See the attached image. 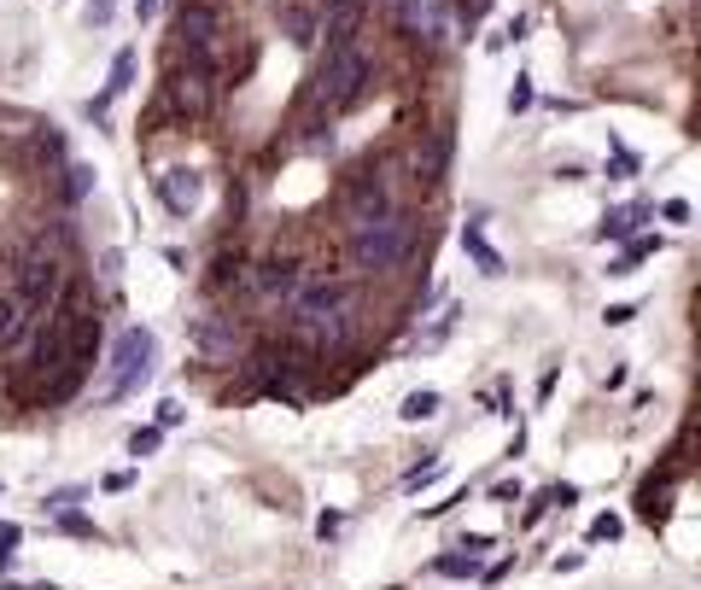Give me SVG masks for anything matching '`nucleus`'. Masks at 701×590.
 I'll use <instances>...</instances> for the list:
<instances>
[{
  "instance_id": "1",
  "label": "nucleus",
  "mask_w": 701,
  "mask_h": 590,
  "mask_svg": "<svg viewBox=\"0 0 701 590\" xmlns=\"http://www.w3.org/2000/svg\"><path fill=\"white\" fill-rule=\"evenodd\" d=\"M369 54L363 47H339V54H328V64L316 71V106L322 111H346V106H357L363 99V88H369Z\"/></svg>"
},
{
  "instance_id": "2",
  "label": "nucleus",
  "mask_w": 701,
  "mask_h": 590,
  "mask_svg": "<svg viewBox=\"0 0 701 590\" xmlns=\"http://www.w3.org/2000/svg\"><path fill=\"white\" fill-rule=\"evenodd\" d=\"M299 298V328L311 333L316 345H339L346 340V305H351V286L346 281H322L311 293H293Z\"/></svg>"
},
{
  "instance_id": "3",
  "label": "nucleus",
  "mask_w": 701,
  "mask_h": 590,
  "mask_svg": "<svg viewBox=\"0 0 701 590\" xmlns=\"http://www.w3.org/2000/svg\"><path fill=\"white\" fill-rule=\"evenodd\" d=\"M409 251V228L398 216H381V223H357L351 234V263L363 269V275H381V269H398Z\"/></svg>"
},
{
  "instance_id": "4",
  "label": "nucleus",
  "mask_w": 701,
  "mask_h": 590,
  "mask_svg": "<svg viewBox=\"0 0 701 590\" xmlns=\"http://www.w3.org/2000/svg\"><path fill=\"white\" fill-rule=\"evenodd\" d=\"M152 351H159L152 328H124V333H117L112 363H106V398H124V392H135V386L152 375Z\"/></svg>"
},
{
  "instance_id": "5",
  "label": "nucleus",
  "mask_w": 701,
  "mask_h": 590,
  "mask_svg": "<svg viewBox=\"0 0 701 590\" xmlns=\"http://www.w3.org/2000/svg\"><path fill=\"white\" fill-rule=\"evenodd\" d=\"M59 298H65V269H59V258L30 251L24 269H19V305L24 310H54Z\"/></svg>"
},
{
  "instance_id": "6",
  "label": "nucleus",
  "mask_w": 701,
  "mask_h": 590,
  "mask_svg": "<svg viewBox=\"0 0 701 590\" xmlns=\"http://www.w3.org/2000/svg\"><path fill=\"white\" fill-rule=\"evenodd\" d=\"M346 216H351V223H381V216H392V188H386L381 170H357L351 176Z\"/></svg>"
},
{
  "instance_id": "7",
  "label": "nucleus",
  "mask_w": 701,
  "mask_h": 590,
  "mask_svg": "<svg viewBox=\"0 0 701 590\" xmlns=\"http://www.w3.org/2000/svg\"><path fill=\"white\" fill-rule=\"evenodd\" d=\"M194 345H199L211 363H234V357H241V322H234V316L205 310L199 322H194Z\"/></svg>"
},
{
  "instance_id": "8",
  "label": "nucleus",
  "mask_w": 701,
  "mask_h": 590,
  "mask_svg": "<svg viewBox=\"0 0 701 590\" xmlns=\"http://www.w3.org/2000/svg\"><path fill=\"white\" fill-rule=\"evenodd\" d=\"M159 199H164V211H170V216L199 211V199H205V176L194 170V164H170V170L159 176Z\"/></svg>"
},
{
  "instance_id": "9",
  "label": "nucleus",
  "mask_w": 701,
  "mask_h": 590,
  "mask_svg": "<svg viewBox=\"0 0 701 590\" xmlns=\"http://www.w3.org/2000/svg\"><path fill=\"white\" fill-rule=\"evenodd\" d=\"M252 286H258L264 298H293L299 286H304V275H299V263H293V258H269V263H258Z\"/></svg>"
},
{
  "instance_id": "10",
  "label": "nucleus",
  "mask_w": 701,
  "mask_h": 590,
  "mask_svg": "<svg viewBox=\"0 0 701 590\" xmlns=\"http://www.w3.org/2000/svg\"><path fill=\"white\" fill-rule=\"evenodd\" d=\"M170 106L187 111V117H199L205 106H211V76H199V71H187V64H182V71L170 76Z\"/></svg>"
},
{
  "instance_id": "11",
  "label": "nucleus",
  "mask_w": 701,
  "mask_h": 590,
  "mask_svg": "<svg viewBox=\"0 0 701 590\" xmlns=\"http://www.w3.org/2000/svg\"><path fill=\"white\" fill-rule=\"evenodd\" d=\"M444 164H451V129H433V141L416 153V181H427V188L444 181Z\"/></svg>"
},
{
  "instance_id": "12",
  "label": "nucleus",
  "mask_w": 701,
  "mask_h": 590,
  "mask_svg": "<svg viewBox=\"0 0 701 590\" xmlns=\"http://www.w3.org/2000/svg\"><path fill=\"white\" fill-rule=\"evenodd\" d=\"M217 42V12L194 0V7H182V47H211Z\"/></svg>"
},
{
  "instance_id": "13",
  "label": "nucleus",
  "mask_w": 701,
  "mask_h": 590,
  "mask_svg": "<svg viewBox=\"0 0 701 590\" xmlns=\"http://www.w3.org/2000/svg\"><path fill=\"white\" fill-rule=\"evenodd\" d=\"M357 24H363V7H328V24H322V36H328V54L351 47Z\"/></svg>"
},
{
  "instance_id": "14",
  "label": "nucleus",
  "mask_w": 701,
  "mask_h": 590,
  "mask_svg": "<svg viewBox=\"0 0 701 590\" xmlns=\"http://www.w3.org/2000/svg\"><path fill=\"white\" fill-rule=\"evenodd\" d=\"M462 251H468V258H474V263H480V269H486V275H503V251H498V246H491V240H486V234H480V228H474V223H468V228H462Z\"/></svg>"
},
{
  "instance_id": "15",
  "label": "nucleus",
  "mask_w": 701,
  "mask_h": 590,
  "mask_svg": "<svg viewBox=\"0 0 701 590\" xmlns=\"http://www.w3.org/2000/svg\"><path fill=\"white\" fill-rule=\"evenodd\" d=\"M129 76H135V54H129V47H124V54H117V59H112V82H106V94H100V99H94V111H106V106H112V99H117V94H124V88H129Z\"/></svg>"
},
{
  "instance_id": "16",
  "label": "nucleus",
  "mask_w": 701,
  "mask_h": 590,
  "mask_svg": "<svg viewBox=\"0 0 701 590\" xmlns=\"http://www.w3.org/2000/svg\"><path fill=\"white\" fill-rule=\"evenodd\" d=\"M24 322H30V310L19 305V293H7L0 298V345H12L24 333Z\"/></svg>"
},
{
  "instance_id": "17",
  "label": "nucleus",
  "mask_w": 701,
  "mask_h": 590,
  "mask_svg": "<svg viewBox=\"0 0 701 590\" xmlns=\"http://www.w3.org/2000/svg\"><path fill=\"white\" fill-rule=\"evenodd\" d=\"M439 410H444V398L433 392V386H427V392H409V398H404V410H398V415L409 421V427H416V421H433Z\"/></svg>"
},
{
  "instance_id": "18",
  "label": "nucleus",
  "mask_w": 701,
  "mask_h": 590,
  "mask_svg": "<svg viewBox=\"0 0 701 590\" xmlns=\"http://www.w3.org/2000/svg\"><path fill=\"white\" fill-rule=\"evenodd\" d=\"M649 251H655V240H631V246L620 251V258L608 263V275H631V269H638V263L649 258Z\"/></svg>"
},
{
  "instance_id": "19",
  "label": "nucleus",
  "mask_w": 701,
  "mask_h": 590,
  "mask_svg": "<svg viewBox=\"0 0 701 590\" xmlns=\"http://www.w3.org/2000/svg\"><path fill=\"white\" fill-rule=\"evenodd\" d=\"M638 216H643V211H614V216H603V228H596V240H626Z\"/></svg>"
},
{
  "instance_id": "20",
  "label": "nucleus",
  "mask_w": 701,
  "mask_h": 590,
  "mask_svg": "<svg viewBox=\"0 0 701 590\" xmlns=\"http://www.w3.org/2000/svg\"><path fill=\"white\" fill-rule=\"evenodd\" d=\"M287 36H293L299 47H311V42H316V24H311V12H299V7L287 12Z\"/></svg>"
},
{
  "instance_id": "21",
  "label": "nucleus",
  "mask_w": 701,
  "mask_h": 590,
  "mask_svg": "<svg viewBox=\"0 0 701 590\" xmlns=\"http://www.w3.org/2000/svg\"><path fill=\"white\" fill-rule=\"evenodd\" d=\"M159 445H164V427H141V433L129 438V457H152Z\"/></svg>"
},
{
  "instance_id": "22",
  "label": "nucleus",
  "mask_w": 701,
  "mask_h": 590,
  "mask_svg": "<svg viewBox=\"0 0 701 590\" xmlns=\"http://www.w3.org/2000/svg\"><path fill=\"white\" fill-rule=\"evenodd\" d=\"M65 176H71V181H65V193H71V199H89V188H94V170H89V164H71Z\"/></svg>"
},
{
  "instance_id": "23",
  "label": "nucleus",
  "mask_w": 701,
  "mask_h": 590,
  "mask_svg": "<svg viewBox=\"0 0 701 590\" xmlns=\"http://www.w3.org/2000/svg\"><path fill=\"white\" fill-rule=\"evenodd\" d=\"M614 538H620V520H614V515H596V520H591V544H614Z\"/></svg>"
},
{
  "instance_id": "24",
  "label": "nucleus",
  "mask_w": 701,
  "mask_h": 590,
  "mask_svg": "<svg viewBox=\"0 0 701 590\" xmlns=\"http://www.w3.org/2000/svg\"><path fill=\"white\" fill-rule=\"evenodd\" d=\"M474 567H480V562H474V550L468 555H444V562H439V573H451V579H462V573H474Z\"/></svg>"
},
{
  "instance_id": "25",
  "label": "nucleus",
  "mask_w": 701,
  "mask_h": 590,
  "mask_svg": "<svg viewBox=\"0 0 701 590\" xmlns=\"http://www.w3.org/2000/svg\"><path fill=\"white\" fill-rule=\"evenodd\" d=\"M533 106V76H521L515 88H509V111H526Z\"/></svg>"
},
{
  "instance_id": "26",
  "label": "nucleus",
  "mask_w": 701,
  "mask_h": 590,
  "mask_svg": "<svg viewBox=\"0 0 701 590\" xmlns=\"http://www.w3.org/2000/svg\"><path fill=\"white\" fill-rule=\"evenodd\" d=\"M439 480V462H427V468H416V474L404 480V492H421V485H433Z\"/></svg>"
},
{
  "instance_id": "27",
  "label": "nucleus",
  "mask_w": 701,
  "mask_h": 590,
  "mask_svg": "<svg viewBox=\"0 0 701 590\" xmlns=\"http://www.w3.org/2000/svg\"><path fill=\"white\" fill-rule=\"evenodd\" d=\"M631 316H638V305H608V310H603V322H608V328H626Z\"/></svg>"
},
{
  "instance_id": "28",
  "label": "nucleus",
  "mask_w": 701,
  "mask_h": 590,
  "mask_svg": "<svg viewBox=\"0 0 701 590\" xmlns=\"http://www.w3.org/2000/svg\"><path fill=\"white\" fill-rule=\"evenodd\" d=\"M661 216H666V223H684V216H690V205H684V199H666Z\"/></svg>"
},
{
  "instance_id": "29",
  "label": "nucleus",
  "mask_w": 701,
  "mask_h": 590,
  "mask_svg": "<svg viewBox=\"0 0 701 590\" xmlns=\"http://www.w3.org/2000/svg\"><path fill=\"white\" fill-rule=\"evenodd\" d=\"M89 24H94V30L112 24V0H94V7H89Z\"/></svg>"
},
{
  "instance_id": "30",
  "label": "nucleus",
  "mask_w": 701,
  "mask_h": 590,
  "mask_svg": "<svg viewBox=\"0 0 701 590\" xmlns=\"http://www.w3.org/2000/svg\"><path fill=\"white\" fill-rule=\"evenodd\" d=\"M182 421V403H159V427H176Z\"/></svg>"
},
{
  "instance_id": "31",
  "label": "nucleus",
  "mask_w": 701,
  "mask_h": 590,
  "mask_svg": "<svg viewBox=\"0 0 701 590\" xmlns=\"http://www.w3.org/2000/svg\"><path fill=\"white\" fill-rule=\"evenodd\" d=\"M152 12H159V0H135V19H141V24L152 19Z\"/></svg>"
},
{
  "instance_id": "32",
  "label": "nucleus",
  "mask_w": 701,
  "mask_h": 590,
  "mask_svg": "<svg viewBox=\"0 0 701 590\" xmlns=\"http://www.w3.org/2000/svg\"><path fill=\"white\" fill-rule=\"evenodd\" d=\"M328 7H363V0H328Z\"/></svg>"
}]
</instances>
